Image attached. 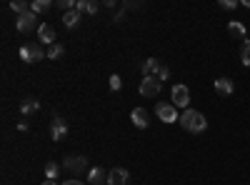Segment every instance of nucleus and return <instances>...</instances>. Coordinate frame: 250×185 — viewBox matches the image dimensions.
<instances>
[{
	"mask_svg": "<svg viewBox=\"0 0 250 185\" xmlns=\"http://www.w3.org/2000/svg\"><path fill=\"white\" fill-rule=\"evenodd\" d=\"M123 88V80H120V75H110V90L113 93H118Z\"/></svg>",
	"mask_w": 250,
	"mask_h": 185,
	"instance_id": "obj_24",
	"label": "nucleus"
},
{
	"mask_svg": "<svg viewBox=\"0 0 250 185\" xmlns=\"http://www.w3.org/2000/svg\"><path fill=\"white\" fill-rule=\"evenodd\" d=\"M38 110H40V103H38V100H33V98H28V100L20 103V113H23L25 118H28V115H33V113H38Z\"/></svg>",
	"mask_w": 250,
	"mask_h": 185,
	"instance_id": "obj_15",
	"label": "nucleus"
},
{
	"mask_svg": "<svg viewBox=\"0 0 250 185\" xmlns=\"http://www.w3.org/2000/svg\"><path fill=\"white\" fill-rule=\"evenodd\" d=\"M240 63L245 68H250V40H243V48H240Z\"/></svg>",
	"mask_w": 250,
	"mask_h": 185,
	"instance_id": "obj_20",
	"label": "nucleus"
},
{
	"mask_svg": "<svg viewBox=\"0 0 250 185\" xmlns=\"http://www.w3.org/2000/svg\"><path fill=\"white\" fill-rule=\"evenodd\" d=\"M58 173H60L58 163H48V165H45V178L48 180H58Z\"/></svg>",
	"mask_w": 250,
	"mask_h": 185,
	"instance_id": "obj_21",
	"label": "nucleus"
},
{
	"mask_svg": "<svg viewBox=\"0 0 250 185\" xmlns=\"http://www.w3.org/2000/svg\"><path fill=\"white\" fill-rule=\"evenodd\" d=\"M160 68H163V63H160L158 58H148V60H143L140 73H143V78H158Z\"/></svg>",
	"mask_w": 250,
	"mask_h": 185,
	"instance_id": "obj_8",
	"label": "nucleus"
},
{
	"mask_svg": "<svg viewBox=\"0 0 250 185\" xmlns=\"http://www.w3.org/2000/svg\"><path fill=\"white\" fill-rule=\"evenodd\" d=\"M80 23V13L78 10H68L65 15H62V25H65V28H75Z\"/></svg>",
	"mask_w": 250,
	"mask_h": 185,
	"instance_id": "obj_18",
	"label": "nucleus"
},
{
	"mask_svg": "<svg viewBox=\"0 0 250 185\" xmlns=\"http://www.w3.org/2000/svg\"><path fill=\"white\" fill-rule=\"evenodd\" d=\"M158 80H160V83H165V80H170V68H168V65H163V68H160Z\"/></svg>",
	"mask_w": 250,
	"mask_h": 185,
	"instance_id": "obj_26",
	"label": "nucleus"
},
{
	"mask_svg": "<svg viewBox=\"0 0 250 185\" xmlns=\"http://www.w3.org/2000/svg\"><path fill=\"white\" fill-rule=\"evenodd\" d=\"M100 10V5L95 3V0H85V13H90V15H95Z\"/></svg>",
	"mask_w": 250,
	"mask_h": 185,
	"instance_id": "obj_25",
	"label": "nucleus"
},
{
	"mask_svg": "<svg viewBox=\"0 0 250 185\" xmlns=\"http://www.w3.org/2000/svg\"><path fill=\"white\" fill-rule=\"evenodd\" d=\"M243 5H245V8H250V0H245V3H243Z\"/></svg>",
	"mask_w": 250,
	"mask_h": 185,
	"instance_id": "obj_33",
	"label": "nucleus"
},
{
	"mask_svg": "<svg viewBox=\"0 0 250 185\" xmlns=\"http://www.w3.org/2000/svg\"><path fill=\"white\" fill-rule=\"evenodd\" d=\"M155 113H158V118H160L163 123H175V120H180L178 108L173 105V103H158V105H155Z\"/></svg>",
	"mask_w": 250,
	"mask_h": 185,
	"instance_id": "obj_4",
	"label": "nucleus"
},
{
	"mask_svg": "<svg viewBox=\"0 0 250 185\" xmlns=\"http://www.w3.org/2000/svg\"><path fill=\"white\" fill-rule=\"evenodd\" d=\"M18 130L25 133V130H28V120H20V123H18Z\"/></svg>",
	"mask_w": 250,
	"mask_h": 185,
	"instance_id": "obj_30",
	"label": "nucleus"
},
{
	"mask_svg": "<svg viewBox=\"0 0 250 185\" xmlns=\"http://www.w3.org/2000/svg\"><path fill=\"white\" fill-rule=\"evenodd\" d=\"M128 180H130V175L125 168H113L108 173V185H128Z\"/></svg>",
	"mask_w": 250,
	"mask_h": 185,
	"instance_id": "obj_12",
	"label": "nucleus"
},
{
	"mask_svg": "<svg viewBox=\"0 0 250 185\" xmlns=\"http://www.w3.org/2000/svg\"><path fill=\"white\" fill-rule=\"evenodd\" d=\"M55 40H58V35H55V28H53V25L43 23V25L38 28V43H43V45H55Z\"/></svg>",
	"mask_w": 250,
	"mask_h": 185,
	"instance_id": "obj_7",
	"label": "nucleus"
},
{
	"mask_svg": "<svg viewBox=\"0 0 250 185\" xmlns=\"http://www.w3.org/2000/svg\"><path fill=\"white\" fill-rule=\"evenodd\" d=\"M228 35L235 38V40H245V25L238 23V20H230V23H228Z\"/></svg>",
	"mask_w": 250,
	"mask_h": 185,
	"instance_id": "obj_14",
	"label": "nucleus"
},
{
	"mask_svg": "<svg viewBox=\"0 0 250 185\" xmlns=\"http://www.w3.org/2000/svg\"><path fill=\"white\" fill-rule=\"evenodd\" d=\"M45 55H48V50L43 48V43H25L20 48V60H25V63H38Z\"/></svg>",
	"mask_w": 250,
	"mask_h": 185,
	"instance_id": "obj_2",
	"label": "nucleus"
},
{
	"mask_svg": "<svg viewBox=\"0 0 250 185\" xmlns=\"http://www.w3.org/2000/svg\"><path fill=\"white\" fill-rule=\"evenodd\" d=\"M88 180H90L93 185H108V175L103 173V168H93V170L88 173Z\"/></svg>",
	"mask_w": 250,
	"mask_h": 185,
	"instance_id": "obj_16",
	"label": "nucleus"
},
{
	"mask_svg": "<svg viewBox=\"0 0 250 185\" xmlns=\"http://www.w3.org/2000/svg\"><path fill=\"white\" fill-rule=\"evenodd\" d=\"M130 120H133V125H135V128L145 130V128L150 125V113L145 110V108H133V113H130Z\"/></svg>",
	"mask_w": 250,
	"mask_h": 185,
	"instance_id": "obj_9",
	"label": "nucleus"
},
{
	"mask_svg": "<svg viewBox=\"0 0 250 185\" xmlns=\"http://www.w3.org/2000/svg\"><path fill=\"white\" fill-rule=\"evenodd\" d=\"M173 105L175 108H185L188 110V103H190V90H188V85H183V83H178V85H173Z\"/></svg>",
	"mask_w": 250,
	"mask_h": 185,
	"instance_id": "obj_5",
	"label": "nucleus"
},
{
	"mask_svg": "<svg viewBox=\"0 0 250 185\" xmlns=\"http://www.w3.org/2000/svg\"><path fill=\"white\" fill-rule=\"evenodd\" d=\"M15 28H18V33H30V30H35V13L18 15V20H15Z\"/></svg>",
	"mask_w": 250,
	"mask_h": 185,
	"instance_id": "obj_11",
	"label": "nucleus"
},
{
	"mask_svg": "<svg viewBox=\"0 0 250 185\" xmlns=\"http://www.w3.org/2000/svg\"><path fill=\"white\" fill-rule=\"evenodd\" d=\"M50 8H53L50 0H33V3H30V13H35V15H43V13H48Z\"/></svg>",
	"mask_w": 250,
	"mask_h": 185,
	"instance_id": "obj_17",
	"label": "nucleus"
},
{
	"mask_svg": "<svg viewBox=\"0 0 250 185\" xmlns=\"http://www.w3.org/2000/svg\"><path fill=\"white\" fill-rule=\"evenodd\" d=\"M123 15H125V10H123V8H120V10H118V13H115V15H113V20H115V23H120V20H123Z\"/></svg>",
	"mask_w": 250,
	"mask_h": 185,
	"instance_id": "obj_29",
	"label": "nucleus"
},
{
	"mask_svg": "<svg viewBox=\"0 0 250 185\" xmlns=\"http://www.w3.org/2000/svg\"><path fill=\"white\" fill-rule=\"evenodd\" d=\"M178 123L183 125V130H188V133H203V130L208 128V120H205V115H203V113H198V110H193V108L183 110Z\"/></svg>",
	"mask_w": 250,
	"mask_h": 185,
	"instance_id": "obj_1",
	"label": "nucleus"
},
{
	"mask_svg": "<svg viewBox=\"0 0 250 185\" xmlns=\"http://www.w3.org/2000/svg\"><path fill=\"white\" fill-rule=\"evenodd\" d=\"M215 93H220V95H233L235 93V83L230 78H218L215 80Z\"/></svg>",
	"mask_w": 250,
	"mask_h": 185,
	"instance_id": "obj_13",
	"label": "nucleus"
},
{
	"mask_svg": "<svg viewBox=\"0 0 250 185\" xmlns=\"http://www.w3.org/2000/svg\"><path fill=\"white\" fill-rule=\"evenodd\" d=\"M50 135H53V140H55V143H58V140H62V138L68 135V123L62 120L60 115H55V118H53V125H50Z\"/></svg>",
	"mask_w": 250,
	"mask_h": 185,
	"instance_id": "obj_10",
	"label": "nucleus"
},
{
	"mask_svg": "<svg viewBox=\"0 0 250 185\" xmlns=\"http://www.w3.org/2000/svg\"><path fill=\"white\" fill-rule=\"evenodd\" d=\"M133 8H140V3H135V0H125L123 3V10H133Z\"/></svg>",
	"mask_w": 250,
	"mask_h": 185,
	"instance_id": "obj_28",
	"label": "nucleus"
},
{
	"mask_svg": "<svg viewBox=\"0 0 250 185\" xmlns=\"http://www.w3.org/2000/svg\"><path fill=\"white\" fill-rule=\"evenodd\" d=\"M62 185H85V183H83V180H75V178H73V180H65Z\"/></svg>",
	"mask_w": 250,
	"mask_h": 185,
	"instance_id": "obj_31",
	"label": "nucleus"
},
{
	"mask_svg": "<svg viewBox=\"0 0 250 185\" xmlns=\"http://www.w3.org/2000/svg\"><path fill=\"white\" fill-rule=\"evenodd\" d=\"M62 168L70 170L73 175H78V173H83V170L88 168V158L85 155H68L65 163H62Z\"/></svg>",
	"mask_w": 250,
	"mask_h": 185,
	"instance_id": "obj_6",
	"label": "nucleus"
},
{
	"mask_svg": "<svg viewBox=\"0 0 250 185\" xmlns=\"http://www.w3.org/2000/svg\"><path fill=\"white\" fill-rule=\"evenodd\" d=\"M40 185H58V183H55V180H43Z\"/></svg>",
	"mask_w": 250,
	"mask_h": 185,
	"instance_id": "obj_32",
	"label": "nucleus"
},
{
	"mask_svg": "<svg viewBox=\"0 0 250 185\" xmlns=\"http://www.w3.org/2000/svg\"><path fill=\"white\" fill-rule=\"evenodd\" d=\"M160 90H163V83L158 78H143L140 80V95L143 98H155V95H160Z\"/></svg>",
	"mask_w": 250,
	"mask_h": 185,
	"instance_id": "obj_3",
	"label": "nucleus"
},
{
	"mask_svg": "<svg viewBox=\"0 0 250 185\" xmlns=\"http://www.w3.org/2000/svg\"><path fill=\"white\" fill-rule=\"evenodd\" d=\"M10 10L18 13V15H25V13H30V3H25V0H13Z\"/></svg>",
	"mask_w": 250,
	"mask_h": 185,
	"instance_id": "obj_19",
	"label": "nucleus"
},
{
	"mask_svg": "<svg viewBox=\"0 0 250 185\" xmlns=\"http://www.w3.org/2000/svg\"><path fill=\"white\" fill-rule=\"evenodd\" d=\"M62 53H65V48H62L60 43H55V45H50V48H48V58H50V60L62 58Z\"/></svg>",
	"mask_w": 250,
	"mask_h": 185,
	"instance_id": "obj_22",
	"label": "nucleus"
},
{
	"mask_svg": "<svg viewBox=\"0 0 250 185\" xmlns=\"http://www.w3.org/2000/svg\"><path fill=\"white\" fill-rule=\"evenodd\" d=\"M55 5H58L60 10H65V13H68V10H75V0H58Z\"/></svg>",
	"mask_w": 250,
	"mask_h": 185,
	"instance_id": "obj_23",
	"label": "nucleus"
},
{
	"mask_svg": "<svg viewBox=\"0 0 250 185\" xmlns=\"http://www.w3.org/2000/svg\"><path fill=\"white\" fill-rule=\"evenodd\" d=\"M220 8L223 10H235L238 8V0H220Z\"/></svg>",
	"mask_w": 250,
	"mask_h": 185,
	"instance_id": "obj_27",
	"label": "nucleus"
}]
</instances>
